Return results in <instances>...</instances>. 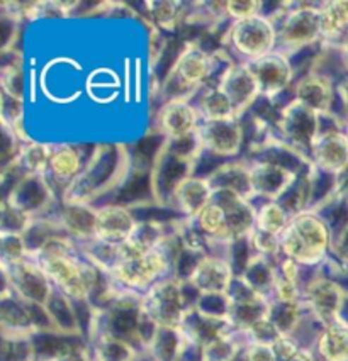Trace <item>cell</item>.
Segmentation results:
<instances>
[{"instance_id":"6da1fadb","label":"cell","mask_w":348,"mask_h":361,"mask_svg":"<svg viewBox=\"0 0 348 361\" xmlns=\"http://www.w3.org/2000/svg\"><path fill=\"white\" fill-rule=\"evenodd\" d=\"M131 154L124 146L102 145L92 149L85 168L63 190L60 202L94 204L104 195L119 190L131 173Z\"/></svg>"},{"instance_id":"7a4b0ae2","label":"cell","mask_w":348,"mask_h":361,"mask_svg":"<svg viewBox=\"0 0 348 361\" xmlns=\"http://www.w3.org/2000/svg\"><path fill=\"white\" fill-rule=\"evenodd\" d=\"M221 63H234L233 56L224 48L208 51L199 41H187L175 54L174 63L163 77L160 87L162 100H192L200 88L211 83Z\"/></svg>"},{"instance_id":"3957f363","label":"cell","mask_w":348,"mask_h":361,"mask_svg":"<svg viewBox=\"0 0 348 361\" xmlns=\"http://www.w3.org/2000/svg\"><path fill=\"white\" fill-rule=\"evenodd\" d=\"M333 246V231L320 212L308 211L291 217L280 234V251L304 268H320Z\"/></svg>"},{"instance_id":"277c9868","label":"cell","mask_w":348,"mask_h":361,"mask_svg":"<svg viewBox=\"0 0 348 361\" xmlns=\"http://www.w3.org/2000/svg\"><path fill=\"white\" fill-rule=\"evenodd\" d=\"M270 19L277 27V49L289 58L321 43L320 4H279Z\"/></svg>"},{"instance_id":"5b68a950","label":"cell","mask_w":348,"mask_h":361,"mask_svg":"<svg viewBox=\"0 0 348 361\" xmlns=\"http://www.w3.org/2000/svg\"><path fill=\"white\" fill-rule=\"evenodd\" d=\"M221 48H224L238 63H250L274 53L277 49L274 20L263 14L233 20L226 29Z\"/></svg>"},{"instance_id":"8992f818","label":"cell","mask_w":348,"mask_h":361,"mask_svg":"<svg viewBox=\"0 0 348 361\" xmlns=\"http://www.w3.org/2000/svg\"><path fill=\"white\" fill-rule=\"evenodd\" d=\"M143 312L157 326L180 327L194 305L187 297V282L177 276H167L155 283L141 300Z\"/></svg>"},{"instance_id":"52a82bcc","label":"cell","mask_w":348,"mask_h":361,"mask_svg":"<svg viewBox=\"0 0 348 361\" xmlns=\"http://www.w3.org/2000/svg\"><path fill=\"white\" fill-rule=\"evenodd\" d=\"M274 129L277 137L309 158L311 145L321 133V116L291 99V102L279 109Z\"/></svg>"},{"instance_id":"ba28073f","label":"cell","mask_w":348,"mask_h":361,"mask_svg":"<svg viewBox=\"0 0 348 361\" xmlns=\"http://www.w3.org/2000/svg\"><path fill=\"white\" fill-rule=\"evenodd\" d=\"M347 295L345 288L337 280L318 271L304 282L303 305L306 312L325 327L340 321Z\"/></svg>"},{"instance_id":"9c48e42d","label":"cell","mask_w":348,"mask_h":361,"mask_svg":"<svg viewBox=\"0 0 348 361\" xmlns=\"http://www.w3.org/2000/svg\"><path fill=\"white\" fill-rule=\"evenodd\" d=\"M4 287L29 304L46 305L54 287L32 256L14 264H2Z\"/></svg>"},{"instance_id":"30bf717a","label":"cell","mask_w":348,"mask_h":361,"mask_svg":"<svg viewBox=\"0 0 348 361\" xmlns=\"http://www.w3.org/2000/svg\"><path fill=\"white\" fill-rule=\"evenodd\" d=\"M2 202L29 214L31 217H43L60 205V195L54 190L48 176L26 175L2 195Z\"/></svg>"},{"instance_id":"8fae6325","label":"cell","mask_w":348,"mask_h":361,"mask_svg":"<svg viewBox=\"0 0 348 361\" xmlns=\"http://www.w3.org/2000/svg\"><path fill=\"white\" fill-rule=\"evenodd\" d=\"M246 65L257 80L262 99L275 102L284 92L294 87L296 68L292 65V58L279 49Z\"/></svg>"},{"instance_id":"7c38bea8","label":"cell","mask_w":348,"mask_h":361,"mask_svg":"<svg viewBox=\"0 0 348 361\" xmlns=\"http://www.w3.org/2000/svg\"><path fill=\"white\" fill-rule=\"evenodd\" d=\"M204 154L216 159H236L245 145V124L241 119H224L200 123L197 129Z\"/></svg>"},{"instance_id":"4fadbf2b","label":"cell","mask_w":348,"mask_h":361,"mask_svg":"<svg viewBox=\"0 0 348 361\" xmlns=\"http://www.w3.org/2000/svg\"><path fill=\"white\" fill-rule=\"evenodd\" d=\"M292 99L311 109L318 116H330L335 112L333 107L338 100V87L326 71L309 70L303 77L296 78Z\"/></svg>"},{"instance_id":"5bb4252c","label":"cell","mask_w":348,"mask_h":361,"mask_svg":"<svg viewBox=\"0 0 348 361\" xmlns=\"http://www.w3.org/2000/svg\"><path fill=\"white\" fill-rule=\"evenodd\" d=\"M234 279V268L223 253H208L199 259L187 282L199 295H229Z\"/></svg>"},{"instance_id":"9a60e30c","label":"cell","mask_w":348,"mask_h":361,"mask_svg":"<svg viewBox=\"0 0 348 361\" xmlns=\"http://www.w3.org/2000/svg\"><path fill=\"white\" fill-rule=\"evenodd\" d=\"M246 159L250 165V180L255 200L258 199L260 202H268V200L279 202L301 176L286 166L265 159Z\"/></svg>"},{"instance_id":"2e32d148","label":"cell","mask_w":348,"mask_h":361,"mask_svg":"<svg viewBox=\"0 0 348 361\" xmlns=\"http://www.w3.org/2000/svg\"><path fill=\"white\" fill-rule=\"evenodd\" d=\"M200 117L191 99H174L162 102L155 114L153 129L163 140H179L197 133Z\"/></svg>"},{"instance_id":"e0dca14e","label":"cell","mask_w":348,"mask_h":361,"mask_svg":"<svg viewBox=\"0 0 348 361\" xmlns=\"http://www.w3.org/2000/svg\"><path fill=\"white\" fill-rule=\"evenodd\" d=\"M216 85L232 100L238 119L250 112V109H253L255 104L262 99L257 80L246 63L234 61L233 65H229L217 78Z\"/></svg>"},{"instance_id":"ac0fdd59","label":"cell","mask_w":348,"mask_h":361,"mask_svg":"<svg viewBox=\"0 0 348 361\" xmlns=\"http://www.w3.org/2000/svg\"><path fill=\"white\" fill-rule=\"evenodd\" d=\"M138 217L131 207L117 202L97 205V233L95 241L121 246L133 236Z\"/></svg>"},{"instance_id":"d6986e66","label":"cell","mask_w":348,"mask_h":361,"mask_svg":"<svg viewBox=\"0 0 348 361\" xmlns=\"http://www.w3.org/2000/svg\"><path fill=\"white\" fill-rule=\"evenodd\" d=\"M311 165L325 173L337 175L348 165V140L343 128H325L309 149Z\"/></svg>"},{"instance_id":"ffe728a7","label":"cell","mask_w":348,"mask_h":361,"mask_svg":"<svg viewBox=\"0 0 348 361\" xmlns=\"http://www.w3.org/2000/svg\"><path fill=\"white\" fill-rule=\"evenodd\" d=\"M58 222L63 233L72 238L77 245H90L97 233V205L60 202L56 211Z\"/></svg>"},{"instance_id":"44dd1931","label":"cell","mask_w":348,"mask_h":361,"mask_svg":"<svg viewBox=\"0 0 348 361\" xmlns=\"http://www.w3.org/2000/svg\"><path fill=\"white\" fill-rule=\"evenodd\" d=\"M90 154L89 157H83L82 149L78 146L68 145V142L53 145L46 176L52 182L54 190L58 192V195H61L63 190L82 173Z\"/></svg>"},{"instance_id":"7402d4cb","label":"cell","mask_w":348,"mask_h":361,"mask_svg":"<svg viewBox=\"0 0 348 361\" xmlns=\"http://www.w3.org/2000/svg\"><path fill=\"white\" fill-rule=\"evenodd\" d=\"M212 190L208 176L192 175L175 188L169 200V207L184 219H194L211 202Z\"/></svg>"},{"instance_id":"603a6c76","label":"cell","mask_w":348,"mask_h":361,"mask_svg":"<svg viewBox=\"0 0 348 361\" xmlns=\"http://www.w3.org/2000/svg\"><path fill=\"white\" fill-rule=\"evenodd\" d=\"M205 176H208L212 190H232L251 202L255 200L250 180V165L246 158L221 163Z\"/></svg>"},{"instance_id":"cb8c5ba5","label":"cell","mask_w":348,"mask_h":361,"mask_svg":"<svg viewBox=\"0 0 348 361\" xmlns=\"http://www.w3.org/2000/svg\"><path fill=\"white\" fill-rule=\"evenodd\" d=\"M197 109V114L200 117V123H209V121H224V119H238L236 111H234L232 100L221 90L216 83H208L200 88L192 99Z\"/></svg>"},{"instance_id":"d4e9b609","label":"cell","mask_w":348,"mask_h":361,"mask_svg":"<svg viewBox=\"0 0 348 361\" xmlns=\"http://www.w3.org/2000/svg\"><path fill=\"white\" fill-rule=\"evenodd\" d=\"M311 350L320 361H348V324L343 321L325 326Z\"/></svg>"},{"instance_id":"484cf974","label":"cell","mask_w":348,"mask_h":361,"mask_svg":"<svg viewBox=\"0 0 348 361\" xmlns=\"http://www.w3.org/2000/svg\"><path fill=\"white\" fill-rule=\"evenodd\" d=\"M89 350L94 361H140L145 358V353L134 344L100 334L89 341Z\"/></svg>"},{"instance_id":"4316f807","label":"cell","mask_w":348,"mask_h":361,"mask_svg":"<svg viewBox=\"0 0 348 361\" xmlns=\"http://www.w3.org/2000/svg\"><path fill=\"white\" fill-rule=\"evenodd\" d=\"M53 145L48 142H40V141H31L23 145L18 158L14 159V163L9 166H16L18 170L26 175H41L46 176L48 173V165L49 158H52Z\"/></svg>"},{"instance_id":"83f0119b","label":"cell","mask_w":348,"mask_h":361,"mask_svg":"<svg viewBox=\"0 0 348 361\" xmlns=\"http://www.w3.org/2000/svg\"><path fill=\"white\" fill-rule=\"evenodd\" d=\"M146 16H148L152 24L162 32H174L182 26L186 20L188 4L182 2H146Z\"/></svg>"},{"instance_id":"f1b7e54d","label":"cell","mask_w":348,"mask_h":361,"mask_svg":"<svg viewBox=\"0 0 348 361\" xmlns=\"http://www.w3.org/2000/svg\"><path fill=\"white\" fill-rule=\"evenodd\" d=\"M306 309L303 304H286V302L270 300L268 319L282 336H294L304 321Z\"/></svg>"},{"instance_id":"f546056e","label":"cell","mask_w":348,"mask_h":361,"mask_svg":"<svg viewBox=\"0 0 348 361\" xmlns=\"http://www.w3.org/2000/svg\"><path fill=\"white\" fill-rule=\"evenodd\" d=\"M289 221H291V214L280 202L268 200V202H260L257 205V226H255L257 229L280 236L282 231L287 228Z\"/></svg>"},{"instance_id":"4dcf8cb0","label":"cell","mask_w":348,"mask_h":361,"mask_svg":"<svg viewBox=\"0 0 348 361\" xmlns=\"http://www.w3.org/2000/svg\"><path fill=\"white\" fill-rule=\"evenodd\" d=\"M0 253L2 264H14L31 256L24 234L0 233Z\"/></svg>"},{"instance_id":"1f68e13d","label":"cell","mask_w":348,"mask_h":361,"mask_svg":"<svg viewBox=\"0 0 348 361\" xmlns=\"http://www.w3.org/2000/svg\"><path fill=\"white\" fill-rule=\"evenodd\" d=\"M248 241L253 255L263 256V258L268 259H279L282 256V251H280V236H277V234L255 228L253 233L248 236Z\"/></svg>"},{"instance_id":"d6a6232c","label":"cell","mask_w":348,"mask_h":361,"mask_svg":"<svg viewBox=\"0 0 348 361\" xmlns=\"http://www.w3.org/2000/svg\"><path fill=\"white\" fill-rule=\"evenodd\" d=\"M35 217L29 214L12 207L11 204L2 202V217H0V233L9 234H26V231L31 228Z\"/></svg>"},{"instance_id":"836d02e7","label":"cell","mask_w":348,"mask_h":361,"mask_svg":"<svg viewBox=\"0 0 348 361\" xmlns=\"http://www.w3.org/2000/svg\"><path fill=\"white\" fill-rule=\"evenodd\" d=\"M321 23L323 37L335 31L340 24L348 23V0H333V2H321Z\"/></svg>"},{"instance_id":"e575fe53","label":"cell","mask_w":348,"mask_h":361,"mask_svg":"<svg viewBox=\"0 0 348 361\" xmlns=\"http://www.w3.org/2000/svg\"><path fill=\"white\" fill-rule=\"evenodd\" d=\"M226 18L233 20H243L263 14V4L255 0H228L224 2Z\"/></svg>"},{"instance_id":"d590c367","label":"cell","mask_w":348,"mask_h":361,"mask_svg":"<svg viewBox=\"0 0 348 361\" xmlns=\"http://www.w3.org/2000/svg\"><path fill=\"white\" fill-rule=\"evenodd\" d=\"M272 350H274L277 361H289L303 350V346H301V343L297 341L294 336H280V338L272 344Z\"/></svg>"},{"instance_id":"8d00e7d4","label":"cell","mask_w":348,"mask_h":361,"mask_svg":"<svg viewBox=\"0 0 348 361\" xmlns=\"http://www.w3.org/2000/svg\"><path fill=\"white\" fill-rule=\"evenodd\" d=\"M243 356H245V361H277L272 344L263 343L246 341L243 348Z\"/></svg>"},{"instance_id":"74e56055","label":"cell","mask_w":348,"mask_h":361,"mask_svg":"<svg viewBox=\"0 0 348 361\" xmlns=\"http://www.w3.org/2000/svg\"><path fill=\"white\" fill-rule=\"evenodd\" d=\"M331 255L335 256L338 263L348 264V222L333 236V246H331Z\"/></svg>"},{"instance_id":"f35d334b","label":"cell","mask_w":348,"mask_h":361,"mask_svg":"<svg viewBox=\"0 0 348 361\" xmlns=\"http://www.w3.org/2000/svg\"><path fill=\"white\" fill-rule=\"evenodd\" d=\"M333 199L348 205V165L333 178Z\"/></svg>"},{"instance_id":"ab89813d","label":"cell","mask_w":348,"mask_h":361,"mask_svg":"<svg viewBox=\"0 0 348 361\" xmlns=\"http://www.w3.org/2000/svg\"><path fill=\"white\" fill-rule=\"evenodd\" d=\"M289 361H320V360H318L316 353H314L311 348H303V350L297 353L294 358L289 360Z\"/></svg>"},{"instance_id":"60d3db41","label":"cell","mask_w":348,"mask_h":361,"mask_svg":"<svg viewBox=\"0 0 348 361\" xmlns=\"http://www.w3.org/2000/svg\"><path fill=\"white\" fill-rule=\"evenodd\" d=\"M340 321L347 322V324H348V295H347V299H345V304H343L342 314H340Z\"/></svg>"},{"instance_id":"b9f144b4","label":"cell","mask_w":348,"mask_h":361,"mask_svg":"<svg viewBox=\"0 0 348 361\" xmlns=\"http://www.w3.org/2000/svg\"><path fill=\"white\" fill-rule=\"evenodd\" d=\"M340 61H342L343 68H345L347 73H348V48L345 49V51L340 53Z\"/></svg>"},{"instance_id":"7bdbcfd3","label":"cell","mask_w":348,"mask_h":361,"mask_svg":"<svg viewBox=\"0 0 348 361\" xmlns=\"http://www.w3.org/2000/svg\"><path fill=\"white\" fill-rule=\"evenodd\" d=\"M343 133H345L347 140H348V119L345 121V124H343Z\"/></svg>"}]
</instances>
